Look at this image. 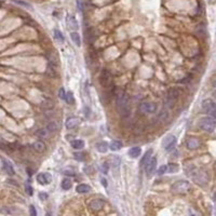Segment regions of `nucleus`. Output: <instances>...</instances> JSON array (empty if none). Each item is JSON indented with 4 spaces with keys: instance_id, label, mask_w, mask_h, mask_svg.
I'll return each mask as SVG.
<instances>
[{
    "instance_id": "obj_1",
    "label": "nucleus",
    "mask_w": 216,
    "mask_h": 216,
    "mask_svg": "<svg viewBox=\"0 0 216 216\" xmlns=\"http://www.w3.org/2000/svg\"><path fill=\"white\" fill-rule=\"evenodd\" d=\"M116 106H117V110H118L119 116H120L122 119H126L130 117V112H131L130 101H129V96L124 92H121L117 95Z\"/></svg>"
},
{
    "instance_id": "obj_2",
    "label": "nucleus",
    "mask_w": 216,
    "mask_h": 216,
    "mask_svg": "<svg viewBox=\"0 0 216 216\" xmlns=\"http://www.w3.org/2000/svg\"><path fill=\"white\" fill-rule=\"evenodd\" d=\"M191 177L197 184L199 185H206L210 180V176H209V172L203 168L199 169H192L191 170Z\"/></svg>"
},
{
    "instance_id": "obj_3",
    "label": "nucleus",
    "mask_w": 216,
    "mask_h": 216,
    "mask_svg": "<svg viewBox=\"0 0 216 216\" xmlns=\"http://www.w3.org/2000/svg\"><path fill=\"white\" fill-rule=\"evenodd\" d=\"M199 126L201 128V130H203L204 132L212 133L216 128V121L213 117H204L201 119Z\"/></svg>"
},
{
    "instance_id": "obj_4",
    "label": "nucleus",
    "mask_w": 216,
    "mask_h": 216,
    "mask_svg": "<svg viewBox=\"0 0 216 216\" xmlns=\"http://www.w3.org/2000/svg\"><path fill=\"white\" fill-rule=\"evenodd\" d=\"M190 190V184L187 180H178L172 186V192L175 194H184Z\"/></svg>"
},
{
    "instance_id": "obj_5",
    "label": "nucleus",
    "mask_w": 216,
    "mask_h": 216,
    "mask_svg": "<svg viewBox=\"0 0 216 216\" xmlns=\"http://www.w3.org/2000/svg\"><path fill=\"white\" fill-rule=\"evenodd\" d=\"M201 107H202V110L206 115L213 117V118H216V103L215 102H213L210 98L204 100L202 102V104H201Z\"/></svg>"
},
{
    "instance_id": "obj_6",
    "label": "nucleus",
    "mask_w": 216,
    "mask_h": 216,
    "mask_svg": "<svg viewBox=\"0 0 216 216\" xmlns=\"http://www.w3.org/2000/svg\"><path fill=\"white\" fill-rule=\"evenodd\" d=\"M179 96V91L177 89H170L165 96V105L168 107H173Z\"/></svg>"
},
{
    "instance_id": "obj_7",
    "label": "nucleus",
    "mask_w": 216,
    "mask_h": 216,
    "mask_svg": "<svg viewBox=\"0 0 216 216\" xmlns=\"http://www.w3.org/2000/svg\"><path fill=\"white\" fill-rule=\"evenodd\" d=\"M157 105L155 103L151 102H143L140 105V110L142 114L147 115V114H155L157 111Z\"/></svg>"
},
{
    "instance_id": "obj_8",
    "label": "nucleus",
    "mask_w": 216,
    "mask_h": 216,
    "mask_svg": "<svg viewBox=\"0 0 216 216\" xmlns=\"http://www.w3.org/2000/svg\"><path fill=\"white\" fill-rule=\"evenodd\" d=\"M100 82H101V84H102V86H104V88H107V86L111 83V74H110L109 70H107V69L102 70L101 76H100Z\"/></svg>"
},
{
    "instance_id": "obj_9",
    "label": "nucleus",
    "mask_w": 216,
    "mask_h": 216,
    "mask_svg": "<svg viewBox=\"0 0 216 216\" xmlns=\"http://www.w3.org/2000/svg\"><path fill=\"white\" fill-rule=\"evenodd\" d=\"M176 136L173 134L168 135L163 140V148L166 150V151H170L174 148V146L176 145Z\"/></svg>"
},
{
    "instance_id": "obj_10",
    "label": "nucleus",
    "mask_w": 216,
    "mask_h": 216,
    "mask_svg": "<svg viewBox=\"0 0 216 216\" xmlns=\"http://www.w3.org/2000/svg\"><path fill=\"white\" fill-rule=\"evenodd\" d=\"M105 205V201L102 200V199H94L92 200L89 204V208L91 209V211L93 212H100Z\"/></svg>"
},
{
    "instance_id": "obj_11",
    "label": "nucleus",
    "mask_w": 216,
    "mask_h": 216,
    "mask_svg": "<svg viewBox=\"0 0 216 216\" xmlns=\"http://www.w3.org/2000/svg\"><path fill=\"white\" fill-rule=\"evenodd\" d=\"M52 180V176H51L49 173H40V174L37 175V182L40 185H48L51 183Z\"/></svg>"
},
{
    "instance_id": "obj_12",
    "label": "nucleus",
    "mask_w": 216,
    "mask_h": 216,
    "mask_svg": "<svg viewBox=\"0 0 216 216\" xmlns=\"http://www.w3.org/2000/svg\"><path fill=\"white\" fill-rule=\"evenodd\" d=\"M201 145V142L196 137H190L187 140L186 142V147L188 148L189 150H196L200 147Z\"/></svg>"
},
{
    "instance_id": "obj_13",
    "label": "nucleus",
    "mask_w": 216,
    "mask_h": 216,
    "mask_svg": "<svg viewBox=\"0 0 216 216\" xmlns=\"http://www.w3.org/2000/svg\"><path fill=\"white\" fill-rule=\"evenodd\" d=\"M1 162H2V169L6 171L7 174H9L11 176H13L14 174H15V172H14V169H13V165L11 164L10 161L6 160L4 158H1Z\"/></svg>"
},
{
    "instance_id": "obj_14",
    "label": "nucleus",
    "mask_w": 216,
    "mask_h": 216,
    "mask_svg": "<svg viewBox=\"0 0 216 216\" xmlns=\"http://www.w3.org/2000/svg\"><path fill=\"white\" fill-rule=\"evenodd\" d=\"M156 166H157V158L156 157H152V158L149 159V161L147 162L146 164V173L148 175L152 174L154 171L156 170Z\"/></svg>"
},
{
    "instance_id": "obj_15",
    "label": "nucleus",
    "mask_w": 216,
    "mask_h": 216,
    "mask_svg": "<svg viewBox=\"0 0 216 216\" xmlns=\"http://www.w3.org/2000/svg\"><path fill=\"white\" fill-rule=\"evenodd\" d=\"M80 123V119L77 118V117H69V118L66 120V123H65V125H66L67 129H69V130H71V129L76 128L78 124Z\"/></svg>"
},
{
    "instance_id": "obj_16",
    "label": "nucleus",
    "mask_w": 216,
    "mask_h": 216,
    "mask_svg": "<svg viewBox=\"0 0 216 216\" xmlns=\"http://www.w3.org/2000/svg\"><path fill=\"white\" fill-rule=\"evenodd\" d=\"M95 30L93 29V28H89L88 30H86V41L89 42V43H93V42L95 41Z\"/></svg>"
},
{
    "instance_id": "obj_17",
    "label": "nucleus",
    "mask_w": 216,
    "mask_h": 216,
    "mask_svg": "<svg viewBox=\"0 0 216 216\" xmlns=\"http://www.w3.org/2000/svg\"><path fill=\"white\" fill-rule=\"evenodd\" d=\"M67 24L70 29H74V30L78 29V22H77L76 18H75L74 16H71V15L67 16Z\"/></svg>"
},
{
    "instance_id": "obj_18",
    "label": "nucleus",
    "mask_w": 216,
    "mask_h": 216,
    "mask_svg": "<svg viewBox=\"0 0 216 216\" xmlns=\"http://www.w3.org/2000/svg\"><path fill=\"white\" fill-rule=\"evenodd\" d=\"M142 154V148L140 147H132L130 150H129V156L133 159H136L140 156Z\"/></svg>"
},
{
    "instance_id": "obj_19",
    "label": "nucleus",
    "mask_w": 216,
    "mask_h": 216,
    "mask_svg": "<svg viewBox=\"0 0 216 216\" xmlns=\"http://www.w3.org/2000/svg\"><path fill=\"white\" fill-rule=\"evenodd\" d=\"M32 148H34V150H36L37 152H43L46 150V145L41 140H37V142H35L32 144Z\"/></svg>"
},
{
    "instance_id": "obj_20",
    "label": "nucleus",
    "mask_w": 216,
    "mask_h": 216,
    "mask_svg": "<svg viewBox=\"0 0 216 216\" xmlns=\"http://www.w3.org/2000/svg\"><path fill=\"white\" fill-rule=\"evenodd\" d=\"M90 190H91V187L86 184H80L76 187V191L78 192V194H86V192H89Z\"/></svg>"
},
{
    "instance_id": "obj_21",
    "label": "nucleus",
    "mask_w": 216,
    "mask_h": 216,
    "mask_svg": "<svg viewBox=\"0 0 216 216\" xmlns=\"http://www.w3.org/2000/svg\"><path fill=\"white\" fill-rule=\"evenodd\" d=\"M108 148H109V145H108L106 142H100L96 144V149H97L100 152H102V154L106 152Z\"/></svg>"
},
{
    "instance_id": "obj_22",
    "label": "nucleus",
    "mask_w": 216,
    "mask_h": 216,
    "mask_svg": "<svg viewBox=\"0 0 216 216\" xmlns=\"http://www.w3.org/2000/svg\"><path fill=\"white\" fill-rule=\"evenodd\" d=\"M71 147L76 150H80L84 147V142L82 140H75L71 142Z\"/></svg>"
},
{
    "instance_id": "obj_23",
    "label": "nucleus",
    "mask_w": 216,
    "mask_h": 216,
    "mask_svg": "<svg viewBox=\"0 0 216 216\" xmlns=\"http://www.w3.org/2000/svg\"><path fill=\"white\" fill-rule=\"evenodd\" d=\"M41 107L43 108L44 110H50V109H52V108L54 107V103H53V101H51V100H44V101H42V103H41Z\"/></svg>"
},
{
    "instance_id": "obj_24",
    "label": "nucleus",
    "mask_w": 216,
    "mask_h": 216,
    "mask_svg": "<svg viewBox=\"0 0 216 216\" xmlns=\"http://www.w3.org/2000/svg\"><path fill=\"white\" fill-rule=\"evenodd\" d=\"M122 148V143L119 140H112L109 145V149H111L112 151H118Z\"/></svg>"
},
{
    "instance_id": "obj_25",
    "label": "nucleus",
    "mask_w": 216,
    "mask_h": 216,
    "mask_svg": "<svg viewBox=\"0 0 216 216\" xmlns=\"http://www.w3.org/2000/svg\"><path fill=\"white\" fill-rule=\"evenodd\" d=\"M70 37H71L72 41L75 42V44H76V46H78V47L81 46V39H80V36H79L78 32H72L71 34H70Z\"/></svg>"
},
{
    "instance_id": "obj_26",
    "label": "nucleus",
    "mask_w": 216,
    "mask_h": 216,
    "mask_svg": "<svg viewBox=\"0 0 216 216\" xmlns=\"http://www.w3.org/2000/svg\"><path fill=\"white\" fill-rule=\"evenodd\" d=\"M47 129L49 130V132L51 133H54L58 130V123L56 121H51L50 123L47 125Z\"/></svg>"
},
{
    "instance_id": "obj_27",
    "label": "nucleus",
    "mask_w": 216,
    "mask_h": 216,
    "mask_svg": "<svg viewBox=\"0 0 216 216\" xmlns=\"http://www.w3.org/2000/svg\"><path fill=\"white\" fill-rule=\"evenodd\" d=\"M61 186H62V189L69 190L70 188H71V186H72L71 180H70L69 178H64V179L62 180V184H61Z\"/></svg>"
},
{
    "instance_id": "obj_28",
    "label": "nucleus",
    "mask_w": 216,
    "mask_h": 216,
    "mask_svg": "<svg viewBox=\"0 0 216 216\" xmlns=\"http://www.w3.org/2000/svg\"><path fill=\"white\" fill-rule=\"evenodd\" d=\"M151 154H152V149H148L146 151V154H145V156L143 157V159L140 160V165H145V164H147V162L149 161V159H150V156H151Z\"/></svg>"
},
{
    "instance_id": "obj_29",
    "label": "nucleus",
    "mask_w": 216,
    "mask_h": 216,
    "mask_svg": "<svg viewBox=\"0 0 216 216\" xmlns=\"http://www.w3.org/2000/svg\"><path fill=\"white\" fill-rule=\"evenodd\" d=\"M14 3L18 4V6L23 7V8H27V9H32V4L27 1H24V0H13Z\"/></svg>"
},
{
    "instance_id": "obj_30",
    "label": "nucleus",
    "mask_w": 216,
    "mask_h": 216,
    "mask_svg": "<svg viewBox=\"0 0 216 216\" xmlns=\"http://www.w3.org/2000/svg\"><path fill=\"white\" fill-rule=\"evenodd\" d=\"M48 134H49L48 129H39V130H37V132H36V135L38 136V137H41V138L47 137Z\"/></svg>"
},
{
    "instance_id": "obj_31",
    "label": "nucleus",
    "mask_w": 216,
    "mask_h": 216,
    "mask_svg": "<svg viewBox=\"0 0 216 216\" xmlns=\"http://www.w3.org/2000/svg\"><path fill=\"white\" fill-rule=\"evenodd\" d=\"M54 37H55L56 40H58L60 42H64L65 41L64 36H63V34L58 29H54Z\"/></svg>"
},
{
    "instance_id": "obj_32",
    "label": "nucleus",
    "mask_w": 216,
    "mask_h": 216,
    "mask_svg": "<svg viewBox=\"0 0 216 216\" xmlns=\"http://www.w3.org/2000/svg\"><path fill=\"white\" fill-rule=\"evenodd\" d=\"M110 159H111V161H112V166H116V168L118 169L119 165H120V163H121L120 158H119L118 156H112Z\"/></svg>"
},
{
    "instance_id": "obj_33",
    "label": "nucleus",
    "mask_w": 216,
    "mask_h": 216,
    "mask_svg": "<svg viewBox=\"0 0 216 216\" xmlns=\"http://www.w3.org/2000/svg\"><path fill=\"white\" fill-rule=\"evenodd\" d=\"M65 101L68 103V104H74L75 103V97H74V94H72V92H68L66 93V98H65Z\"/></svg>"
},
{
    "instance_id": "obj_34",
    "label": "nucleus",
    "mask_w": 216,
    "mask_h": 216,
    "mask_svg": "<svg viewBox=\"0 0 216 216\" xmlns=\"http://www.w3.org/2000/svg\"><path fill=\"white\" fill-rule=\"evenodd\" d=\"M168 117H169V114H168V111H166V110H162V111L159 112V115H158V119L160 121L166 120V119H168Z\"/></svg>"
},
{
    "instance_id": "obj_35",
    "label": "nucleus",
    "mask_w": 216,
    "mask_h": 216,
    "mask_svg": "<svg viewBox=\"0 0 216 216\" xmlns=\"http://www.w3.org/2000/svg\"><path fill=\"white\" fill-rule=\"evenodd\" d=\"M168 166H169V170L168 171L170 173H176L178 171V169H179V168H178L177 164H175V163H170Z\"/></svg>"
},
{
    "instance_id": "obj_36",
    "label": "nucleus",
    "mask_w": 216,
    "mask_h": 216,
    "mask_svg": "<svg viewBox=\"0 0 216 216\" xmlns=\"http://www.w3.org/2000/svg\"><path fill=\"white\" fill-rule=\"evenodd\" d=\"M100 171L103 173V174H107L108 171H109V165L107 163H103L100 165Z\"/></svg>"
},
{
    "instance_id": "obj_37",
    "label": "nucleus",
    "mask_w": 216,
    "mask_h": 216,
    "mask_svg": "<svg viewBox=\"0 0 216 216\" xmlns=\"http://www.w3.org/2000/svg\"><path fill=\"white\" fill-rule=\"evenodd\" d=\"M63 172V174H65V175H75V170L72 168H66V169H64V170L62 171Z\"/></svg>"
},
{
    "instance_id": "obj_38",
    "label": "nucleus",
    "mask_w": 216,
    "mask_h": 216,
    "mask_svg": "<svg viewBox=\"0 0 216 216\" xmlns=\"http://www.w3.org/2000/svg\"><path fill=\"white\" fill-rule=\"evenodd\" d=\"M75 156V159L78 161H83L84 159H86V157H84L83 154H81V152H76V154H74Z\"/></svg>"
},
{
    "instance_id": "obj_39",
    "label": "nucleus",
    "mask_w": 216,
    "mask_h": 216,
    "mask_svg": "<svg viewBox=\"0 0 216 216\" xmlns=\"http://www.w3.org/2000/svg\"><path fill=\"white\" fill-rule=\"evenodd\" d=\"M168 170H169V166H168V165H162V166H160V168H159V170H158V174H159V175L164 174V173H165Z\"/></svg>"
},
{
    "instance_id": "obj_40",
    "label": "nucleus",
    "mask_w": 216,
    "mask_h": 216,
    "mask_svg": "<svg viewBox=\"0 0 216 216\" xmlns=\"http://www.w3.org/2000/svg\"><path fill=\"white\" fill-rule=\"evenodd\" d=\"M58 96H60V98H62V100H65V98H66V93H65L64 88L60 89V91H58Z\"/></svg>"
},
{
    "instance_id": "obj_41",
    "label": "nucleus",
    "mask_w": 216,
    "mask_h": 216,
    "mask_svg": "<svg viewBox=\"0 0 216 216\" xmlns=\"http://www.w3.org/2000/svg\"><path fill=\"white\" fill-rule=\"evenodd\" d=\"M77 8L80 12H83V2H82V0H77Z\"/></svg>"
},
{
    "instance_id": "obj_42",
    "label": "nucleus",
    "mask_w": 216,
    "mask_h": 216,
    "mask_svg": "<svg viewBox=\"0 0 216 216\" xmlns=\"http://www.w3.org/2000/svg\"><path fill=\"white\" fill-rule=\"evenodd\" d=\"M29 210H30V215H32V216H36L37 215V211H36V209H35L34 205H30Z\"/></svg>"
},
{
    "instance_id": "obj_43",
    "label": "nucleus",
    "mask_w": 216,
    "mask_h": 216,
    "mask_svg": "<svg viewBox=\"0 0 216 216\" xmlns=\"http://www.w3.org/2000/svg\"><path fill=\"white\" fill-rule=\"evenodd\" d=\"M48 194H47V192H40V194H39V198L41 199V200H47V199H48Z\"/></svg>"
},
{
    "instance_id": "obj_44",
    "label": "nucleus",
    "mask_w": 216,
    "mask_h": 216,
    "mask_svg": "<svg viewBox=\"0 0 216 216\" xmlns=\"http://www.w3.org/2000/svg\"><path fill=\"white\" fill-rule=\"evenodd\" d=\"M101 182H102V185H103V186L107 187V179H106V178L101 177Z\"/></svg>"
},
{
    "instance_id": "obj_45",
    "label": "nucleus",
    "mask_w": 216,
    "mask_h": 216,
    "mask_svg": "<svg viewBox=\"0 0 216 216\" xmlns=\"http://www.w3.org/2000/svg\"><path fill=\"white\" fill-rule=\"evenodd\" d=\"M26 190H27L28 194H30V196H32V188L29 186V185H27V186H26Z\"/></svg>"
},
{
    "instance_id": "obj_46",
    "label": "nucleus",
    "mask_w": 216,
    "mask_h": 216,
    "mask_svg": "<svg viewBox=\"0 0 216 216\" xmlns=\"http://www.w3.org/2000/svg\"><path fill=\"white\" fill-rule=\"evenodd\" d=\"M213 86H214V88H216V80L214 81V83H213Z\"/></svg>"
},
{
    "instance_id": "obj_47",
    "label": "nucleus",
    "mask_w": 216,
    "mask_h": 216,
    "mask_svg": "<svg viewBox=\"0 0 216 216\" xmlns=\"http://www.w3.org/2000/svg\"><path fill=\"white\" fill-rule=\"evenodd\" d=\"M214 96H215V97H216V91H215V92H214Z\"/></svg>"
}]
</instances>
